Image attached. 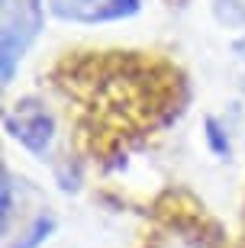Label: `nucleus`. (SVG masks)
I'll list each match as a JSON object with an SVG mask.
<instances>
[{
    "label": "nucleus",
    "instance_id": "nucleus-1",
    "mask_svg": "<svg viewBox=\"0 0 245 248\" xmlns=\"http://www.w3.org/2000/svg\"><path fill=\"white\" fill-rule=\"evenodd\" d=\"M55 84L78 107L81 139L91 152L148 129L158 113L171 107L178 91V78L162 74L155 62L129 55L68 58L55 74Z\"/></svg>",
    "mask_w": 245,
    "mask_h": 248
},
{
    "label": "nucleus",
    "instance_id": "nucleus-2",
    "mask_svg": "<svg viewBox=\"0 0 245 248\" xmlns=\"http://www.w3.org/2000/svg\"><path fill=\"white\" fill-rule=\"evenodd\" d=\"M42 13L39 0H3V84L13 81L16 62L26 55L29 42L39 36Z\"/></svg>",
    "mask_w": 245,
    "mask_h": 248
},
{
    "label": "nucleus",
    "instance_id": "nucleus-3",
    "mask_svg": "<svg viewBox=\"0 0 245 248\" xmlns=\"http://www.w3.org/2000/svg\"><path fill=\"white\" fill-rule=\"evenodd\" d=\"M3 126H7L10 139H16L26 152H33L36 158H49L52 142H55V116L46 110V103L19 100L7 113Z\"/></svg>",
    "mask_w": 245,
    "mask_h": 248
},
{
    "label": "nucleus",
    "instance_id": "nucleus-4",
    "mask_svg": "<svg viewBox=\"0 0 245 248\" xmlns=\"http://www.w3.org/2000/svg\"><path fill=\"white\" fill-rule=\"evenodd\" d=\"M142 10V0H49V13L68 23H116Z\"/></svg>",
    "mask_w": 245,
    "mask_h": 248
},
{
    "label": "nucleus",
    "instance_id": "nucleus-5",
    "mask_svg": "<svg viewBox=\"0 0 245 248\" xmlns=\"http://www.w3.org/2000/svg\"><path fill=\"white\" fill-rule=\"evenodd\" d=\"M52 229H55V216L52 213H39L36 219H33V226L23 232V239L13 242V248H39L49 235H52Z\"/></svg>",
    "mask_w": 245,
    "mask_h": 248
},
{
    "label": "nucleus",
    "instance_id": "nucleus-6",
    "mask_svg": "<svg viewBox=\"0 0 245 248\" xmlns=\"http://www.w3.org/2000/svg\"><path fill=\"white\" fill-rule=\"evenodd\" d=\"M213 16L229 29H245V3L242 0H213Z\"/></svg>",
    "mask_w": 245,
    "mask_h": 248
},
{
    "label": "nucleus",
    "instance_id": "nucleus-7",
    "mask_svg": "<svg viewBox=\"0 0 245 248\" xmlns=\"http://www.w3.org/2000/svg\"><path fill=\"white\" fill-rule=\"evenodd\" d=\"M207 142L210 148H213V155L219 158H229V136H226V129L219 126V120H213V116H207Z\"/></svg>",
    "mask_w": 245,
    "mask_h": 248
},
{
    "label": "nucleus",
    "instance_id": "nucleus-8",
    "mask_svg": "<svg viewBox=\"0 0 245 248\" xmlns=\"http://www.w3.org/2000/svg\"><path fill=\"white\" fill-rule=\"evenodd\" d=\"M10 216H13V177L3 171V229H10Z\"/></svg>",
    "mask_w": 245,
    "mask_h": 248
}]
</instances>
